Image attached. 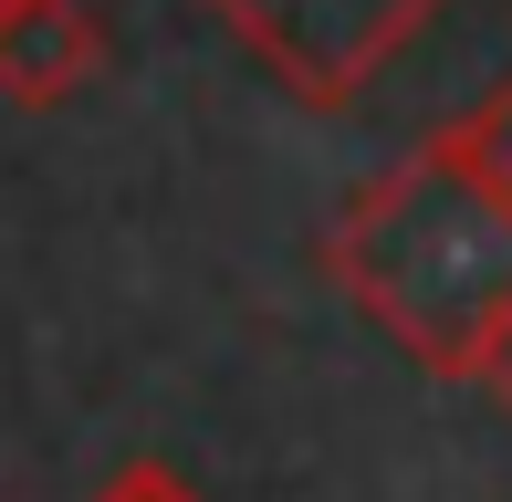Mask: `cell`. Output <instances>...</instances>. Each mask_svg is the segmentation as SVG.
Segmentation results:
<instances>
[{
  "label": "cell",
  "mask_w": 512,
  "mask_h": 502,
  "mask_svg": "<svg viewBox=\"0 0 512 502\" xmlns=\"http://www.w3.org/2000/svg\"><path fill=\"white\" fill-rule=\"evenodd\" d=\"M439 11H450V0H209V21H220L293 105H314V116L356 105Z\"/></svg>",
  "instance_id": "7a4b0ae2"
},
{
  "label": "cell",
  "mask_w": 512,
  "mask_h": 502,
  "mask_svg": "<svg viewBox=\"0 0 512 502\" xmlns=\"http://www.w3.org/2000/svg\"><path fill=\"white\" fill-rule=\"evenodd\" d=\"M84 502H209L189 471H168V461H126V471H105Z\"/></svg>",
  "instance_id": "5b68a950"
},
{
  "label": "cell",
  "mask_w": 512,
  "mask_h": 502,
  "mask_svg": "<svg viewBox=\"0 0 512 502\" xmlns=\"http://www.w3.org/2000/svg\"><path fill=\"white\" fill-rule=\"evenodd\" d=\"M481 398H492V408H512V335H502V356H492V367H481Z\"/></svg>",
  "instance_id": "8992f818"
},
{
  "label": "cell",
  "mask_w": 512,
  "mask_h": 502,
  "mask_svg": "<svg viewBox=\"0 0 512 502\" xmlns=\"http://www.w3.org/2000/svg\"><path fill=\"white\" fill-rule=\"evenodd\" d=\"M418 147L450 157L460 178H481L492 199H512V84H492L481 105H460V116H450V126H429Z\"/></svg>",
  "instance_id": "277c9868"
},
{
  "label": "cell",
  "mask_w": 512,
  "mask_h": 502,
  "mask_svg": "<svg viewBox=\"0 0 512 502\" xmlns=\"http://www.w3.org/2000/svg\"><path fill=\"white\" fill-rule=\"evenodd\" d=\"M324 272L418 377L481 387L512 335V199L408 147L398 168L356 178V199L324 231Z\"/></svg>",
  "instance_id": "6da1fadb"
},
{
  "label": "cell",
  "mask_w": 512,
  "mask_h": 502,
  "mask_svg": "<svg viewBox=\"0 0 512 502\" xmlns=\"http://www.w3.org/2000/svg\"><path fill=\"white\" fill-rule=\"evenodd\" d=\"M105 74V21L84 0H0V95L21 116L74 105Z\"/></svg>",
  "instance_id": "3957f363"
}]
</instances>
